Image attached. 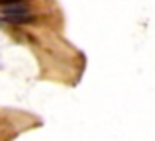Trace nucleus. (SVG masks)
Wrapping results in <instances>:
<instances>
[{
	"label": "nucleus",
	"instance_id": "obj_1",
	"mask_svg": "<svg viewBox=\"0 0 155 141\" xmlns=\"http://www.w3.org/2000/svg\"><path fill=\"white\" fill-rule=\"evenodd\" d=\"M2 22L12 24V26H20V24H31L35 22V16L31 12H20V14H10V16H2Z\"/></svg>",
	"mask_w": 155,
	"mask_h": 141
},
{
	"label": "nucleus",
	"instance_id": "obj_2",
	"mask_svg": "<svg viewBox=\"0 0 155 141\" xmlns=\"http://www.w3.org/2000/svg\"><path fill=\"white\" fill-rule=\"evenodd\" d=\"M28 0H0V8H8V6H16V4H26Z\"/></svg>",
	"mask_w": 155,
	"mask_h": 141
}]
</instances>
